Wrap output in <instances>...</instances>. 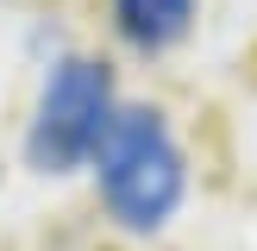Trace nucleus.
Returning a JSON list of instances; mask_svg holds the SVG:
<instances>
[{
    "instance_id": "1",
    "label": "nucleus",
    "mask_w": 257,
    "mask_h": 251,
    "mask_svg": "<svg viewBox=\"0 0 257 251\" xmlns=\"http://www.w3.org/2000/svg\"><path fill=\"white\" fill-rule=\"evenodd\" d=\"M100 163V201L119 226L132 232H157L176 207H182V151H176L170 126L157 113L132 107V113H113L107 138L94 151Z\"/></svg>"
},
{
    "instance_id": "2",
    "label": "nucleus",
    "mask_w": 257,
    "mask_h": 251,
    "mask_svg": "<svg viewBox=\"0 0 257 251\" xmlns=\"http://www.w3.org/2000/svg\"><path fill=\"white\" fill-rule=\"evenodd\" d=\"M113 126V75L107 63L94 57H69L50 69L44 94H38V119H32V138H25V157L32 170L44 176H63L75 163H88L100 151Z\"/></svg>"
},
{
    "instance_id": "3",
    "label": "nucleus",
    "mask_w": 257,
    "mask_h": 251,
    "mask_svg": "<svg viewBox=\"0 0 257 251\" xmlns=\"http://www.w3.org/2000/svg\"><path fill=\"white\" fill-rule=\"evenodd\" d=\"M113 19L132 50H170L195 19V0H113Z\"/></svg>"
}]
</instances>
